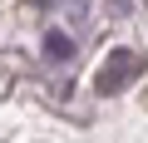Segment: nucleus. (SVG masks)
Listing matches in <instances>:
<instances>
[{
    "mask_svg": "<svg viewBox=\"0 0 148 143\" xmlns=\"http://www.w3.org/2000/svg\"><path fill=\"white\" fill-rule=\"evenodd\" d=\"M45 54H49V59H69V54H74V40L59 35V30H49V35H45Z\"/></svg>",
    "mask_w": 148,
    "mask_h": 143,
    "instance_id": "nucleus-2",
    "label": "nucleus"
},
{
    "mask_svg": "<svg viewBox=\"0 0 148 143\" xmlns=\"http://www.w3.org/2000/svg\"><path fill=\"white\" fill-rule=\"evenodd\" d=\"M133 79H138V54H133V49H114V54L99 64V74H94V94H99V99H114V94H123Z\"/></svg>",
    "mask_w": 148,
    "mask_h": 143,
    "instance_id": "nucleus-1",
    "label": "nucleus"
}]
</instances>
